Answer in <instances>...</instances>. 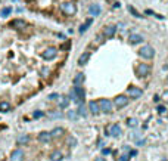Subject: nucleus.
<instances>
[{
  "instance_id": "9b49d317",
  "label": "nucleus",
  "mask_w": 168,
  "mask_h": 161,
  "mask_svg": "<svg viewBox=\"0 0 168 161\" xmlns=\"http://www.w3.org/2000/svg\"><path fill=\"white\" fill-rule=\"evenodd\" d=\"M114 102H115V105H117L118 108H123V107H126L127 104H128V99H127V96H123V95H121V96H117Z\"/></svg>"
},
{
  "instance_id": "e433bc0d",
  "label": "nucleus",
  "mask_w": 168,
  "mask_h": 161,
  "mask_svg": "<svg viewBox=\"0 0 168 161\" xmlns=\"http://www.w3.org/2000/svg\"><path fill=\"white\" fill-rule=\"evenodd\" d=\"M130 155H133V157L137 155V151H130Z\"/></svg>"
},
{
  "instance_id": "a211bd4d",
  "label": "nucleus",
  "mask_w": 168,
  "mask_h": 161,
  "mask_svg": "<svg viewBox=\"0 0 168 161\" xmlns=\"http://www.w3.org/2000/svg\"><path fill=\"white\" fill-rule=\"evenodd\" d=\"M69 105V98L68 96H62L61 99H59V107L61 108H66Z\"/></svg>"
},
{
  "instance_id": "72a5a7b5",
  "label": "nucleus",
  "mask_w": 168,
  "mask_h": 161,
  "mask_svg": "<svg viewBox=\"0 0 168 161\" xmlns=\"http://www.w3.org/2000/svg\"><path fill=\"white\" fill-rule=\"evenodd\" d=\"M58 98H59L58 93H52V95H49V99H52V101H53V99H58Z\"/></svg>"
},
{
  "instance_id": "20e7f679",
  "label": "nucleus",
  "mask_w": 168,
  "mask_h": 161,
  "mask_svg": "<svg viewBox=\"0 0 168 161\" xmlns=\"http://www.w3.org/2000/svg\"><path fill=\"white\" fill-rule=\"evenodd\" d=\"M136 71H137V74L140 77H146L149 74V65L148 64H139L137 68H136Z\"/></svg>"
},
{
  "instance_id": "f8f14e48",
  "label": "nucleus",
  "mask_w": 168,
  "mask_h": 161,
  "mask_svg": "<svg viewBox=\"0 0 168 161\" xmlns=\"http://www.w3.org/2000/svg\"><path fill=\"white\" fill-rule=\"evenodd\" d=\"M109 132H111V135H112L114 137L121 136V127H120L118 124H112V126L109 127Z\"/></svg>"
},
{
  "instance_id": "ddd939ff",
  "label": "nucleus",
  "mask_w": 168,
  "mask_h": 161,
  "mask_svg": "<svg viewBox=\"0 0 168 161\" xmlns=\"http://www.w3.org/2000/svg\"><path fill=\"white\" fill-rule=\"evenodd\" d=\"M88 107H90V111H91V114H93V115H97V114H99L100 108H99V104H97V102L90 101V102H88Z\"/></svg>"
},
{
  "instance_id": "b1692460",
  "label": "nucleus",
  "mask_w": 168,
  "mask_h": 161,
  "mask_svg": "<svg viewBox=\"0 0 168 161\" xmlns=\"http://www.w3.org/2000/svg\"><path fill=\"white\" fill-rule=\"evenodd\" d=\"M91 22H93V19H87L83 25L80 27V33H84V31L87 30V27H88V25H91Z\"/></svg>"
},
{
  "instance_id": "7ed1b4c3",
  "label": "nucleus",
  "mask_w": 168,
  "mask_h": 161,
  "mask_svg": "<svg viewBox=\"0 0 168 161\" xmlns=\"http://www.w3.org/2000/svg\"><path fill=\"white\" fill-rule=\"evenodd\" d=\"M99 108L103 111V112H112V102L109 99H100L99 101Z\"/></svg>"
},
{
  "instance_id": "c9c22d12",
  "label": "nucleus",
  "mask_w": 168,
  "mask_h": 161,
  "mask_svg": "<svg viewBox=\"0 0 168 161\" xmlns=\"http://www.w3.org/2000/svg\"><path fill=\"white\" fill-rule=\"evenodd\" d=\"M121 161H128V155H123V157H121Z\"/></svg>"
},
{
  "instance_id": "6e6552de",
  "label": "nucleus",
  "mask_w": 168,
  "mask_h": 161,
  "mask_svg": "<svg viewBox=\"0 0 168 161\" xmlns=\"http://www.w3.org/2000/svg\"><path fill=\"white\" fill-rule=\"evenodd\" d=\"M22 160H24V152H22V149H15V151L12 152L9 161H22Z\"/></svg>"
},
{
  "instance_id": "f257e3e1",
  "label": "nucleus",
  "mask_w": 168,
  "mask_h": 161,
  "mask_svg": "<svg viewBox=\"0 0 168 161\" xmlns=\"http://www.w3.org/2000/svg\"><path fill=\"white\" fill-rule=\"evenodd\" d=\"M139 55H140L142 58H145V59H152V58L155 56V49H153L152 46L146 44V46H143V47L139 49Z\"/></svg>"
},
{
  "instance_id": "0eeeda50",
  "label": "nucleus",
  "mask_w": 168,
  "mask_h": 161,
  "mask_svg": "<svg viewBox=\"0 0 168 161\" xmlns=\"http://www.w3.org/2000/svg\"><path fill=\"white\" fill-rule=\"evenodd\" d=\"M127 93H128L131 98H134V99H137V98H140V96L143 95L142 89H139V87H128Z\"/></svg>"
},
{
  "instance_id": "dca6fc26",
  "label": "nucleus",
  "mask_w": 168,
  "mask_h": 161,
  "mask_svg": "<svg viewBox=\"0 0 168 161\" xmlns=\"http://www.w3.org/2000/svg\"><path fill=\"white\" fill-rule=\"evenodd\" d=\"M88 59H90V53L85 52V53H83V55L78 58V64H80V65H85V64L88 62Z\"/></svg>"
},
{
  "instance_id": "7c9ffc66",
  "label": "nucleus",
  "mask_w": 168,
  "mask_h": 161,
  "mask_svg": "<svg viewBox=\"0 0 168 161\" xmlns=\"http://www.w3.org/2000/svg\"><path fill=\"white\" fill-rule=\"evenodd\" d=\"M158 112H159V114H167V108L162 107V105H159V107H158Z\"/></svg>"
},
{
  "instance_id": "2eb2a0df",
  "label": "nucleus",
  "mask_w": 168,
  "mask_h": 161,
  "mask_svg": "<svg viewBox=\"0 0 168 161\" xmlns=\"http://www.w3.org/2000/svg\"><path fill=\"white\" fill-rule=\"evenodd\" d=\"M88 13L93 15V16H97V15L100 13V6H99V4H91V6L88 7Z\"/></svg>"
},
{
  "instance_id": "412c9836",
  "label": "nucleus",
  "mask_w": 168,
  "mask_h": 161,
  "mask_svg": "<svg viewBox=\"0 0 168 161\" xmlns=\"http://www.w3.org/2000/svg\"><path fill=\"white\" fill-rule=\"evenodd\" d=\"M10 12H12V7H10V6L3 7V9L0 10V16H1V18H6L7 15H10Z\"/></svg>"
},
{
  "instance_id": "9d476101",
  "label": "nucleus",
  "mask_w": 168,
  "mask_h": 161,
  "mask_svg": "<svg viewBox=\"0 0 168 161\" xmlns=\"http://www.w3.org/2000/svg\"><path fill=\"white\" fill-rule=\"evenodd\" d=\"M115 31H117V28H115L114 25H108V27L103 28V36L108 37V39H111V37H114Z\"/></svg>"
},
{
  "instance_id": "4468645a",
  "label": "nucleus",
  "mask_w": 168,
  "mask_h": 161,
  "mask_svg": "<svg viewBox=\"0 0 168 161\" xmlns=\"http://www.w3.org/2000/svg\"><path fill=\"white\" fill-rule=\"evenodd\" d=\"M52 139V135L49 133V132H42L40 135H39V140L40 142H44V143H47L49 140Z\"/></svg>"
},
{
  "instance_id": "c85d7f7f",
  "label": "nucleus",
  "mask_w": 168,
  "mask_h": 161,
  "mask_svg": "<svg viewBox=\"0 0 168 161\" xmlns=\"http://www.w3.org/2000/svg\"><path fill=\"white\" fill-rule=\"evenodd\" d=\"M127 124H128L130 127H134V126H137V120H136V118H128V120H127Z\"/></svg>"
},
{
  "instance_id": "473e14b6",
  "label": "nucleus",
  "mask_w": 168,
  "mask_h": 161,
  "mask_svg": "<svg viewBox=\"0 0 168 161\" xmlns=\"http://www.w3.org/2000/svg\"><path fill=\"white\" fill-rule=\"evenodd\" d=\"M69 96H71V99H72L74 102H78V101H77V95H75V92H74V90L71 92V95H69Z\"/></svg>"
},
{
  "instance_id": "423d86ee",
  "label": "nucleus",
  "mask_w": 168,
  "mask_h": 161,
  "mask_svg": "<svg viewBox=\"0 0 168 161\" xmlns=\"http://www.w3.org/2000/svg\"><path fill=\"white\" fill-rule=\"evenodd\" d=\"M74 92H75V95H77V101H78L80 104H83L84 98H85V92H84V89L81 87V84H80V86H75Z\"/></svg>"
},
{
  "instance_id": "f3484780",
  "label": "nucleus",
  "mask_w": 168,
  "mask_h": 161,
  "mask_svg": "<svg viewBox=\"0 0 168 161\" xmlns=\"http://www.w3.org/2000/svg\"><path fill=\"white\" fill-rule=\"evenodd\" d=\"M84 80H85V76H84L83 73H80V74L75 76V79H74V84H75V86H80V84H83Z\"/></svg>"
},
{
  "instance_id": "4c0bfd02",
  "label": "nucleus",
  "mask_w": 168,
  "mask_h": 161,
  "mask_svg": "<svg viewBox=\"0 0 168 161\" xmlns=\"http://www.w3.org/2000/svg\"><path fill=\"white\" fill-rule=\"evenodd\" d=\"M96 161H105V160H103V158H97Z\"/></svg>"
},
{
  "instance_id": "4be33fe9",
  "label": "nucleus",
  "mask_w": 168,
  "mask_h": 161,
  "mask_svg": "<svg viewBox=\"0 0 168 161\" xmlns=\"http://www.w3.org/2000/svg\"><path fill=\"white\" fill-rule=\"evenodd\" d=\"M9 110H10V104L9 102H0V111L7 112Z\"/></svg>"
},
{
  "instance_id": "cd10ccee",
  "label": "nucleus",
  "mask_w": 168,
  "mask_h": 161,
  "mask_svg": "<svg viewBox=\"0 0 168 161\" xmlns=\"http://www.w3.org/2000/svg\"><path fill=\"white\" fill-rule=\"evenodd\" d=\"M128 10H130V12H131L134 16H137V18H142V16H140V13H139V12H137V10L133 7V6H128Z\"/></svg>"
},
{
  "instance_id": "6ab92c4d",
  "label": "nucleus",
  "mask_w": 168,
  "mask_h": 161,
  "mask_svg": "<svg viewBox=\"0 0 168 161\" xmlns=\"http://www.w3.org/2000/svg\"><path fill=\"white\" fill-rule=\"evenodd\" d=\"M64 158V155H62V152H59V151H55L52 155H50V160L52 161H62Z\"/></svg>"
},
{
  "instance_id": "1a4fd4ad",
  "label": "nucleus",
  "mask_w": 168,
  "mask_h": 161,
  "mask_svg": "<svg viewBox=\"0 0 168 161\" xmlns=\"http://www.w3.org/2000/svg\"><path fill=\"white\" fill-rule=\"evenodd\" d=\"M10 27H13V28H16V30H22V28L27 27V22L22 21V19H13V21L10 22Z\"/></svg>"
},
{
  "instance_id": "393cba45",
  "label": "nucleus",
  "mask_w": 168,
  "mask_h": 161,
  "mask_svg": "<svg viewBox=\"0 0 168 161\" xmlns=\"http://www.w3.org/2000/svg\"><path fill=\"white\" fill-rule=\"evenodd\" d=\"M30 140V136L28 135H24V136H19L18 137V143H27Z\"/></svg>"
},
{
  "instance_id": "c756f323",
  "label": "nucleus",
  "mask_w": 168,
  "mask_h": 161,
  "mask_svg": "<svg viewBox=\"0 0 168 161\" xmlns=\"http://www.w3.org/2000/svg\"><path fill=\"white\" fill-rule=\"evenodd\" d=\"M49 117H50V118H59V117H62V114H61V112H50Z\"/></svg>"
},
{
  "instance_id": "f03ea898",
  "label": "nucleus",
  "mask_w": 168,
  "mask_h": 161,
  "mask_svg": "<svg viewBox=\"0 0 168 161\" xmlns=\"http://www.w3.org/2000/svg\"><path fill=\"white\" fill-rule=\"evenodd\" d=\"M62 10L65 12V15H68V16H72V15H75V12H77V7H75V4H74V3H71V1H66V3H64V4H62Z\"/></svg>"
},
{
  "instance_id": "bb28decb",
  "label": "nucleus",
  "mask_w": 168,
  "mask_h": 161,
  "mask_svg": "<svg viewBox=\"0 0 168 161\" xmlns=\"http://www.w3.org/2000/svg\"><path fill=\"white\" fill-rule=\"evenodd\" d=\"M62 133H64V129H61V127H59V129H55L50 135H53V136H61Z\"/></svg>"
},
{
  "instance_id": "5701e85b",
  "label": "nucleus",
  "mask_w": 168,
  "mask_h": 161,
  "mask_svg": "<svg viewBox=\"0 0 168 161\" xmlns=\"http://www.w3.org/2000/svg\"><path fill=\"white\" fill-rule=\"evenodd\" d=\"M68 117H69V120H77L80 115H78L77 110H72V111H68Z\"/></svg>"
},
{
  "instance_id": "aec40b11",
  "label": "nucleus",
  "mask_w": 168,
  "mask_h": 161,
  "mask_svg": "<svg viewBox=\"0 0 168 161\" xmlns=\"http://www.w3.org/2000/svg\"><path fill=\"white\" fill-rule=\"evenodd\" d=\"M130 41L134 44V43H140V41H143V37L140 36V34H131L130 36Z\"/></svg>"
},
{
  "instance_id": "39448f33",
  "label": "nucleus",
  "mask_w": 168,
  "mask_h": 161,
  "mask_svg": "<svg viewBox=\"0 0 168 161\" xmlns=\"http://www.w3.org/2000/svg\"><path fill=\"white\" fill-rule=\"evenodd\" d=\"M42 56H43V59H46V61L53 59V58L56 56V49H55V47H49V49H46V50L42 53Z\"/></svg>"
},
{
  "instance_id": "f704fd0d",
  "label": "nucleus",
  "mask_w": 168,
  "mask_h": 161,
  "mask_svg": "<svg viewBox=\"0 0 168 161\" xmlns=\"http://www.w3.org/2000/svg\"><path fill=\"white\" fill-rule=\"evenodd\" d=\"M162 99H165V101H168V92H165V93L162 95Z\"/></svg>"
},
{
  "instance_id": "2f4dec72",
  "label": "nucleus",
  "mask_w": 168,
  "mask_h": 161,
  "mask_svg": "<svg viewBox=\"0 0 168 161\" xmlns=\"http://www.w3.org/2000/svg\"><path fill=\"white\" fill-rule=\"evenodd\" d=\"M33 115H34V118H40V117H43L44 114H43L42 111H36V112H34Z\"/></svg>"
},
{
  "instance_id": "a878e982",
  "label": "nucleus",
  "mask_w": 168,
  "mask_h": 161,
  "mask_svg": "<svg viewBox=\"0 0 168 161\" xmlns=\"http://www.w3.org/2000/svg\"><path fill=\"white\" fill-rule=\"evenodd\" d=\"M77 112H78V115H81V117H85V115H87V111H85V107H84L83 104L80 105V108H78V111H77Z\"/></svg>"
}]
</instances>
